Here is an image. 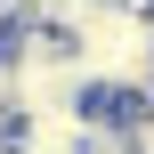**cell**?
<instances>
[{
    "label": "cell",
    "mask_w": 154,
    "mask_h": 154,
    "mask_svg": "<svg viewBox=\"0 0 154 154\" xmlns=\"http://www.w3.org/2000/svg\"><path fill=\"white\" fill-rule=\"evenodd\" d=\"M73 57H81L89 97H154V16L97 8L73 32Z\"/></svg>",
    "instance_id": "6da1fadb"
}]
</instances>
